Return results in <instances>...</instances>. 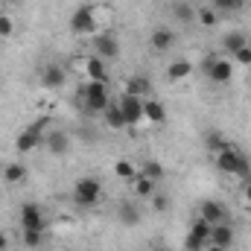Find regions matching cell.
Masks as SVG:
<instances>
[{
    "label": "cell",
    "mask_w": 251,
    "mask_h": 251,
    "mask_svg": "<svg viewBox=\"0 0 251 251\" xmlns=\"http://www.w3.org/2000/svg\"><path fill=\"white\" fill-rule=\"evenodd\" d=\"M0 15H3V12H0Z\"/></svg>",
    "instance_id": "39"
},
{
    "label": "cell",
    "mask_w": 251,
    "mask_h": 251,
    "mask_svg": "<svg viewBox=\"0 0 251 251\" xmlns=\"http://www.w3.org/2000/svg\"><path fill=\"white\" fill-rule=\"evenodd\" d=\"M210 243L213 246H219V249H231L234 246V228H231V222H219V225H213L210 228Z\"/></svg>",
    "instance_id": "13"
},
{
    "label": "cell",
    "mask_w": 251,
    "mask_h": 251,
    "mask_svg": "<svg viewBox=\"0 0 251 251\" xmlns=\"http://www.w3.org/2000/svg\"><path fill=\"white\" fill-rule=\"evenodd\" d=\"M120 114H123L126 126H137L143 120V97H131V94H123L120 97Z\"/></svg>",
    "instance_id": "7"
},
{
    "label": "cell",
    "mask_w": 251,
    "mask_h": 251,
    "mask_svg": "<svg viewBox=\"0 0 251 251\" xmlns=\"http://www.w3.org/2000/svg\"><path fill=\"white\" fill-rule=\"evenodd\" d=\"M3 3H6V6H15V3H18V0H3Z\"/></svg>",
    "instance_id": "37"
},
{
    "label": "cell",
    "mask_w": 251,
    "mask_h": 251,
    "mask_svg": "<svg viewBox=\"0 0 251 251\" xmlns=\"http://www.w3.org/2000/svg\"><path fill=\"white\" fill-rule=\"evenodd\" d=\"M70 32L76 35H97V21H94V6H79L70 15Z\"/></svg>",
    "instance_id": "5"
},
{
    "label": "cell",
    "mask_w": 251,
    "mask_h": 251,
    "mask_svg": "<svg viewBox=\"0 0 251 251\" xmlns=\"http://www.w3.org/2000/svg\"><path fill=\"white\" fill-rule=\"evenodd\" d=\"M190 73H193V64L187 59H176V62L167 67V79H173V82H184Z\"/></svg>",
    "instance_id": "22"
},
{
    "label": "cell",
    "mask_w": 251,
    "mask_h": 251,
    "mask_svg": "<svg viewBox=\"0 0 251 251\" xmlns=\"http://www.w3.org/2000/svg\"><path fill=\"white\" fill-rule=\"evenodd\" d=\"M131 184H134V193H137L140 199H152V196L158 193V181H152V178H146V176H137Z\"/></svg>",
    "instance_id": "23"
},
{
    "label": "cell",
    "mask_w": 251,
    "mask_h": 251,
    "mask_svg": "<svg viewBox=\"0 0 251 251\" xmlns=\"http://www.w3.org/2000/svg\"><path fill=\"white\" fill-rule=\"evenodd\" d=\"M15 32V21L9 15H0V38H9Z\"/></svg>",
    "instance_id": "31"
},
{
    "label": "cell",
    "mask_w": 251,
    "mask_h": 251,
    "mask_svg": "<svg viewBox=\"0 0 251 251\" xmlns=\"http://www.w3.org/2000/svg\"><path fill=\"white\" fill-rule=\"evenodd\" d=\"M199 216H201L207 225H219V222H228V207H225L222 201H213V199H207V201H201V207H199Z\"/></svg>",
    "instance_id": "9"
},
{
    "label": "cell",
    "mask_w": 251,
    "mask_h": 251,
    "mask_svg": "<svg viewBox=\"0 0 251 251\" xmlns=\"http://www.w3.org/2000/svg\"><path fill=\"white\" fill-rule=\"evenodd\" d=\"M216 167H219V173H225V176H240V178H249L251 176V164L249 158L237 149V146H225V149H219L216 155Z\"/></svg>",
    "instance_id": "1"
},
{
    "label": "cell",
    "mask_w": 251,
    "mask_h": 251,
    "mask_svg": "<svg viewBox=\"0 0 251 251\" xmlns=\"http://www.w3.org/2000/svg\"><path fill=\"white\" fill-rule=\"evenodd\" d=\"M231 3H234V6H240V3H243V0H231Z\"/></svg>",
    "instance_id": "38"
},
{
    "label": "cell",
    "mask_w": 251,
    "mask_h": 251,
    "mask_svg": "<svg viewBox=\"0 0 251 251\" xmlns=\"http://www.w3.org/2000/svg\"><path fill=\"white\" fill-rule=\"evenodd\" d=\"M140 176H146V178H152V181H161V178H164V167H161L158 161H146V164L140 167Z\"/></svg>",
    "instance_id": "27"
},
{
    "label": "cell",
    "mask_w": 251,
    "mask_h": 251,
    "mask_svg": "<svg viewBox=\"0 0 251 251\" xmlns=\"http://www.w3.org/2000/svg\"><path fill=\"white\" fill-rule=\"evenodd\" d=\"M6 249H9V237L0 231V251H6Z\"/></svg>",
    "instance_id": "35"
},
{
    "label": "cell",
    "mask_w": 251,
    "mask_h": 251,
    "mask_svg": "<svg viewBox=\"0 0 251 251\" xmlns=\"http://www.w3.org/2000/svg\"><path fill=\"white\" fill-rule=\"evenodd\" d=\"M21 228H44V210L35 201H26L21 207Z\"/></svg>",
    "instance_id": "11"
},
{
    "label": "cell",
    "mask_w": 251,
    "mask_h": 251,
    "mask_svg": "<svg viewBox=\"0 0 251 251\" xmlns=\"http://www.w3.org/2000/svg\"><path fill=\"white\" fill-rule=\"evenodd\" d=\"M41 85H44V88H62L64 85V67H59V64H47L44 73H41Z\"/></svg>",
    "instance_id": "18"
},
{
    "label": "cell",
    "mask_w": 251,
    "mask_h": 251,
    "mask_svg": "<svg viewBox=\"0 0 251 251\" xmlns=\"http://www.w3.org/2000/svg\"><path fill=\"white\" fill-rule=\"evenodd\" d=\"M234 62H237V64H246V67H251V47H249V44H246L243 50H237V53H234Z\"/></svg>",
    "instance_id": "32"
},
{
    "label": "cell",
    "mask_w": 251,
    "mask_h": 251,
    "mask_svg": "<svg viewBox=\"0 0 251 251\" xmlns=\"http://www.w3.org/2000/svg\"><path fill=\"white\" fill-rule=\"evenodd\" d=\"M100 196H102V181L97 176H85L73 184V201L79 207H94L100 201Z\"/></svg>",
    "instance_id": "3"
},
{
    "label": "cell",
    "mask_w": 251,
    "mask_h": 251,
    "mask_svg": "<svg viewBox=\"0 0 251 251\" xmlns=\"http://www.w3.org/2000/svg\"><path fill=\"white\" fill-rule=\"evenodd\" d=\"M196 18H199L204 26H216V21H219V12H216L213 6H201V9H196Z\"/></svg>",
    "instance_id": "26"
},
{
    "label": "cell",
    "mask_w": 251,
    "mask_h": 251,
    "mask_svg": "<svg viewBox=\"0 0 251 251\" xmlns=\"http://www.w3.org/2000/svg\"><path fill=\"white\" fill-rule=\"evenodd\" d=\"M249 44V38H246V32L243 29H231V32H225L222 35V50L228 53V56H234L237 50H243Z\"/></svg>",
    "instance_id": "16"
},
{
    "label": "cell",
    "mask_w": 251,
    "mask_h": 251,
    "mask_svg": "<svg viewBox=\"0 0 251 251\" xmlns=\"http://www.w3.org/2000/svg\"><path fill=\"white\" fill-rule=\"evenodd\" d=\"M149 201H152V207H155V210H161V213H164V210L170 207V199H167L164 193H155V196H152Z\"/></svg>",
    "instance_id": "33"
},
{
    "label": "cell",
    "mask_w": 251,
    "mask_h": 251,
    "mask_svg": "<svg viewBox=\"0 0 251 251\" xmlns=\"http://www.w3.org/2000/svg\"><path fill=\"white\" fill-rule=\"evenodd\" d=\"M82 102L91 114H102L111 105V94H108L105 82H85L82 85Z\"/></svg>",
    "instance_id": "2"
},
{
    "label": "cell",
    "mask_w": 251,
    "mask_h": 251,
    "mask_svg": "<svg viewBox=\"0 0 251 251\" xmlns=\"http://www.w3.org/2000/svg\"><path fill=\"white\" fill-rule=\"evenodd\" d=\"M204 143H207V149H210V152H213V155H216V152H219V149H225V146H228V143H225V137H222V134H219V131H210V134H207V140H204Z\"/></svg>",
    "instance_id": "29"
},
{
    "label": "cell",
    "mask_w": 251,
    "mask_h": 251,
    "mask_svg": "<svg viewBox=\"0 0 251 251\" xmlns=\"http://www.w3.org/2000/svg\"><path fill=\"white\" fill-rule=\"evenodd\" d=\"M204 73H207L210 82H216V85H228V82L234 79V64L228 62V59L210 56V59L204 62Z\"/></svg>",
    "instance_id": "6"
},
{
    "label": "cell",
    "mask_w": 251,
    "mask_h": 251,
    "mask_svg": "<svg viewBox=\"0 0 251 251\" xmlns=\"http://www.w3.org/2000/svg\"><path fill=\"white\" fill-rule=\"evenodd\" d=\"M149 44H152V50H158V53L173 50V47H176V32H173V26H167V24L155 26V29L149 32Z\"/></svg>",
    "instance_id": "8"
},
{
    "label": "cell",
    "mask_w": 251,
    "mask_h": 251,
    "mask_svg": "<svg viewBox=\"0 0 251 251\" xmlns=\"http://www.w3.org/2000/svg\"><path fill=\"white\" fill-rule=\"evenodd\" d=\"M38 143H41V131H35L32 126H26V128L18 134V140H15V149H18L21 155H29L32 149H38Z\"/></svg>",
    "instance_id": "12"
},
{
    "label": "cell",
    "mask_w": 251,
    "mask_h": 251,
    "mask_svg": "<svg viewBox=\"0 0 251 251\" xmlns=\"http://www.w3.org/2000/svg\"><path fill=\"white\" fill-rule=\"evenodd\" d=\"M100 117H102V123L108 126L111 131H120V128H126V120H123V114H120V105H117V102H111V105H108Z\"/></svg>",
    "instance_id": "19"
},
{
    "label": "cell",
    "mask_w": 251,
    "mask_h": 251,
    "mask_svg": "<svg viewBox=\"0 0 251 251\" xmlns=\"http://www.w3.org/2000/svg\"><path fill=\"white\" fill-rule=\"evenodd\" d=\"M44 243V228H24V246L26 249H38Z\"/></svg>",
    "instance_id": "25"
},
{
    "label": "cell",
    "mask_w": 251,
    "mask_h": 251,
    "mask_svg": "<svg viewBox=\"0 0 251 251\" xmlns=\"http://www.w3.org/2000/svg\"><path fill=\"white\" fill-rule=\"evenodd\" d=\"M47 149H50L53 155H67V152H70V134L62 131V128L50 131V134H47Z\"/></svg>",
    "instance_id": "15"
},
{
    "label": "cell",
    "mask_w": 251,
    "mask_h": 251,
    "mask_svg": "<svg viewBox=\"0 0 251 251\" xmlns=\"http://www.w3.org/2000/svg\"><path fill=\"white\" fill-rule=\"evenodd\" d=\"M85 76H88V82H108V62L100 56H88L85 59Z\"/></svg>",
    "instance_id": "10"
},
{
    "label": "cell",
    "mask_w": 251,
    "mask_h": 251,
    "mask_svg": "<svg viewBox=\"0 0 251 251\" xmlns=\"http://www.w3.org/2000/svg\"><path fill=\"white\" fill-rule=\"evenodd\" d=\"M114 176H117L120 181H134V178L140 176V170H137L131 161H117V164H114Z\"/></svg>",
    "instance_id": "24"
},
{
    "label": "cell",
    "mask_w": 251,
    "mask_h": 251,
    "mask_svg": "<svg viewBox=\"0 0 251 251\" xmlns=\"http://www.w3.org/2000/svg\"><path fill=\"white\" fill-rule=\"evenodd\" d=\"M173 9H176V18H178V21H184V24L196 21V9H193L190 3H176Z\"/></svg>",
    "instance_id": "28"
},
{
    "label": "cell",
    "mask_w": 251,
    "mask_h": 251,
    "mask_svg": "<svg viewBox=\"0 0 251 251\" xmlns=\"http://www.w3.org/2000/svg\"><path fill=\"white\" fill-rule=\"evenodd\" d=\"M184 249H187V251H204V249H207V240H201V237H196V234H187Z\"/></svg>",
    "instance_id": "30"
},
{
    "label": "cell",
    "mask_w": 251,
    "mask_h": 251,
    "mask_svg": "<svg viewBox=\"0 0 251 251\" xmlns=\"http://www.w3.org/2000/svg\"><path fill=\"white\" fill-rule=\"evenodd\" d=\"M243 196H246V201L251 204V178L246 181V187H243Z\"/></svg>",
    "instance_id": "34"
},
{
    "label": "cell",
    "mask_w": 251,
    "mask_h": 251,
    "mask_svg": "<svg viewBox=\"0 0 251 251\" xmlns=\"http://www.w3.org/2000/svg\"><path fill=\"white\" fill-rule=\"evenodd\" d=\"M26 164H21V161H12V164H6L3 167V181L6 184H21L24 178H26Z\"/></svg>",
    "instance_id": "17"
},
{
    "label": "cell",
    "mask_w": 251,
    "mask_h": 251,
    "mask_svg": "<svg viewBox=\"0 0 251 251\" xmlns=\"http://www.w3.org/2000/svg\"><path fill=\"white\" fill-rule=\"evenodd\" d=\"M94 56H100V59H105V62H114V59L120 56V41L114 38L111 29H100V32L94 35Z\"/></svg>",
    "instance_id": "4"
},
{
    "label": "cell",
    "mask_w": 251,
    "mask_h": 251,
    "mask_svg": "<svg viewBox=\"0 0 251 251\" xmlns=\"http://www.w3.org/2000/svg\"><path fill=\"white\" fill-rule=\"evenodd\" d=\"M149 91H152V85H149V79L146 76H131L128 82H126V91L123 94H131V97H149Z\"/></svg>",
    "instance_id": "20"
},
{
    "label": "cell",
    "mask_w": 251,
    "mask_h": 251,
    "mask_svg": "<svg viewBox=\"0 0 251 251\" xmlns=\"http://www.w3.org/2000/svg\"><path fill=\"white\" fill-rule=\"evenodd\" d=\"M117 216H120V222L128 225V228H134V225L140 222V210H137V204H134V201H120Z\"/></svg>",
    "instance_id": "21"
},
{
    "label": "cell",
    "mask_w": 251,
    "mask_h": 251,
    "mask_svg": "<svg viewBox=\"0 0 251 251\" xmlns=\"http://www.w3.org/2000/svg\"><path fill=\"white\" fill-rule=\"evenodd\" d=\"M143 120H146V123H155V126L164 123V120H167V108H164V102L146 97V100H143Z\"/></svg>",
    "instance_id": "14"
},
{
    "label": "cell",
    "mask_w": 251,
    "mask_h": 251,
    "mask_svg": "<svg viewBox=\"0 0 251 251\" xmlns=\"http://www.w3.org/2000/svg\"><path fill=\"white\" fill-rule=\"evenodd\" d=\"M204 251H225V249H219V246H213V243H207V249Z\"/></svg>",
    "instance_id": "36"
}]
</instances>
